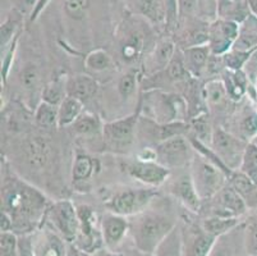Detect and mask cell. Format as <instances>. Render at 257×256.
Listing matches in <instances>:
<instances>
[{
    "instance_id": "6da1fadb",
    "label": "cell",
    "mask_w": 257,
    "mask_h": 256,
    "mask_svg": "<svg viewBox=\"0 0 257 256\" xmlns=\"http://www.w3.org/2000/svg\"><path fill=\"white\" fill-rule=\"evenodd\" d=\"M48 199L34 186L20 178H6L2 186V210L13 219V229H30L45 217Z\"/></svg>"
},
{
    "instance_id": "7a4b0ae2",
    "label": "cell",
    "mask_w": 257,
    "mask_h": 256,
    "mask_svg": "<svg viewBox=\"0 0 257 256\" xmlns=\"http://www.w3.org/2000/svg\"><path fill=\"white\" fill-rule=\"evenodd\" d=\"M141 116L160 124L173 122H186L188 107L186 99L181 95L161 90H149L139 103Z\"/></svg>"
},
{
    "instance_id": "3957f363",
    "label": "cell",
    "mask_w": 257,
    "mask_h": 256,
    "mask_svg": "<svg viewBox=\"0 0 257 256\" xmlns=\"http://www.w3.org/2000/svg\"><path fill=\"white\" fill-rule=\"evenodd\" d=\"M174 228V222L160 213L144 211L131 223L133 242L145 255H153Z\"/></svg>"
},
{
    "instance_id": "277c9868",
    "label": "cell",
    "mask_w": 257,
    "mask_h": 256,
    "mask_svg": "<svg viewBox=\"0 0 257 256\" xmlns=\"http://www.w3.org/2000/svg\"><path fill=\"white\" fill-rule=\"evenodd\" d=\"M189 175L196 192L202 201L211 200L228 183V177L223 169L198 152L197 155H193L189 164Z\"/></svg>"
},
{
    "instance_id": "5b68a950",
    "label": "cell",
    "mask_w": 257,
    "mask_h": 256,
    "mask_svg": "<svg viewBox=\"0 0 257 256\" xmlns=\"http://www.w3.org/2000/svg\"><path fill=\"white\" fill-rule=\"evenodd\" d=\"M141 110L139 109L131 116L106 122L102 127V138L107 149L118 154H125L133 146L137 137Z\"/></svg>"
},
{
    "instance_id": "8992f818",
    "label": "cell",
    "mask_w": 257,
    "mask_h": 256,
    "mask_svg": "<svg viewBox=\"0 0 257 256\" xmlns=\"http://www.w3.org/2000/svg\"><path fill=\"white\" fill-rule=\"evenodd\" d=\"M158 196V191L154 187L149 189H125L116 191L107 200L105 206L107 211L123 217H135L144 211Z\"/></svg>"
},
{
    "instance_id": "52a82bcc",
    "label": "cell",
    "mask_w": 257,
    "mask_h": 256,
    "mask_svg": "<svg viewBox=\"0 0 257 256\" xmlns=\"http://www.w3.org/2000/svg\"><path fill=\"white\" fill-rule=\"evenodd\" d=\"M46 220L54 231L59 233L65 241L73 242L79 234L78 209L71 200H59L50 204L45 214Z\"/></svg>"
},
{
    "instance_id": "ba28073f",
    "label": "cell",
    "mask_w": 257,
    "mask_h": 256,
    "mask_svg": "<svg viewBox=\"0 0 257 256\" xmlns=\"http://www.w3.org/2000/svg\"><path fill=\"white\" fill-rule=\"evenodd\" d=\"M247 145L237 136L223 128H215L211 137V149L230 170H238Z\"/></svg>"
},
{
    "instance_id": "9c48e42d",
    "label": "cell",
    "mask_w": 257,
    "mask_h": 256,
    "mask_svg": "<svg viewBox=\"0 0 257 256\" xmlns=\"http://www.w3.org/2000/svg\"><path fill=\"white\" fill-rule=\"evenodd\" d=\"M191 141L184 136H175L168 138L155 146L156 161L161 165L172 169H179L189 165L193 158Z\"/></svg>"
},
{
    "instance_id": "30bf717a",
    "label": "cell",
    "mask_w": 257,
    "mask_h": 256,
    "mask_svg": "<svg viewBox=\"0 0 257 256\" xmlns=\"http://www.w3.org/2000/svg\"><path fill=\"white\" fill-rule=\"evenodd\" d=\"M120 168L131 178L154 189L163 186L172 175L169 168L161 165L158 161H144L140 159L123 161Z\"/></svg>"
},
{
    "instance_id": "8fae6325",
    "label": "cell",
    "mask_w": 257,
    "mask_h": 256,
    "mask_svg": "<svg viewBox=\"0 0 257 256\" xmlns=\"http://www.w3.org/2000/svg\"><path fill=\"white\" fill-rule=\"evenodd\" d=\"M239 34V23L234 21L219 20L209 26V45L212 55L221 56L230 51Z\"/></svg>"
},
{
    "instance_id": "7c38bea8",
    "label": "cell",
    "mask_w": 257,
    "mask_h": 256,
    "mask_svg": "<svg viewBox=\"0 0 257 256\" xmlns=\"http://www.w3.org/2000/svg\"><path fill=\"white\" fill-rule=\"evenodd\" d=\"M211 200L212 217L239 218L247 210L244 200L229 183H226Z\"/></svg>"
},
{
    "instance_id": "4fadbf2b",
    "label": "cell",
    "mask_w": 257,
    "mask_h": 256,
    "mask_svg": "<svg viewBox=\"0 0 257 256\" xmlns=\"http://www.w3.org/2000/svg\"><path fill=\"white\" fill-rule=\"evenodd\" d=\"M78 209L79 222H81V228L79 234L76 241H78V246L86 252H93L104 243L102 241L101 229H96V213L88 206L81 205Z\"/></svg>"
},
{
    "instance_id": "5bb4252c",
    "label": "cell",
    "mask_w": 257,
    "mask_h": 256,
    "mask_svg": "<svg viewBox=\"0 0 257 256\" xmlns=\"http://www.w3.org/2000/svg\"><path fill=\"white\" fill-rule=\"evenodd\" d=\"M183 256H209L216 237L210 234L202 225L189 224L183 229Z\"/></svg>"
},
{
    "instance_id": "9a60e30c",
    "label": "cell",
    "mask_w": 257,
    "mask_h": 256,
    "mask_svg": "<svg viewBox=\"0 0 257 256\" xmlns=\"http://www.w3.org/2000/svg\"><path fill=\"white\" fill-rule=\"evenodd\" d=\"M100 229H101L104 245L109 250L114 251L121 245L128 231H131V223L127 217L107 211L102 215Z\"/></svg>"
},
{
    "instance_id": "2e32d148",
    "label": "cell",
    "mask_w": 257,
    "mask_h": 256,
    "mask_svg": "<svg viewBox=\"0 0 257 256\" xmlns=\"http://www.w3.org/2000/svg\"><path fill=\"white\" fill-rule=\"evenodd\" d=\"M64 241L53 228L40 229L32 238V256H67Z\"/></svg>"
},
{
    "instance_id": "e0dca14e",
    "label": "cell",
    "mask_w": 257,
    "mask_h": 256,
    "mask_svg": "<svg viewBox=\"0 0 257 256\" xmlns=\"http://www.w3.org/2000/svg\"><path fill=\"white\" fill-rule=\"evenodd\" d=\"M169 192L177 199L186 209H188L192 213H198L201 210V204L202 200L197 195L195 189V185L192 182L191 175L184 173V175L178 176L169 185Z\"/></svg>"
},
{
    "instance_id": "ac0fdd59",
    "label": "cell",
    "mask_w": 257,
    "mask_h": 256,
    "mask_svg": "<svg viewBox=\"0 0 257 256\" xmlns=\"http://www.w3.org/2000/svg\"><path fill=\"white\" fill-rule=\"evenodd\" d=\"M51 147L49 141L41 136H32L23 144V155L31 168L43 169L50 160Z\"/></svg>"
},
{
    "instance_id": "d6986e66",
    "label": "cell",
    "mask_w": 257,
    "mask_h": 256,
    "mask_svg": "<svg viewBox=\"0 0 257 256\" xmlns=\"http://www.w3.org/2000/svg\"><path fill=\"white\" fill-rule=\"evenodd\" d=\"M182 56L188 73L195 78H198L207 70L209 60L211 58V50L209 45L191 46L182 50Z\"/></svg>"
},
{
    "instance_id": "ffe728a7",
    "label": "cell",
    "mask_w": 257,
    "mask_h": 256,
    "mask_svg": "<svg viewBox=\"0 0 257 256\" xmlns=\"http://www.w3.org/2000/svg\"><path fill=\"white\" fill-rule=\"evenodd\" d=\"M99 83L88 74H76L67 78V95L78 99L79 102H88L96 95Z\"/></svg>"
},
{
    "instance_id": "44dd1931",
    "label": "cell",
    "mask_w": 257,
    "mask_h": 256,
    "mask_svg": "<svg viewBox=\"0 0 257 256\" xmlns=\"http://www.w3.org/2000/svg\"><path fill=\"white\" fill-rule=\"evenodd\" d=\"M228 183L240 195L247 208L257 206V185L240 170H233L229 176Z\"/></svg>"
},
{
    "instance_id": "7402d4cb",
    "label": "cell",
    "mask_w": 257,
    "mask_h": 256,
    "mask_svg": "<svg viewBox=\"0 0 257 256\" xmlns=\"http://www.w3.org/2000/svg\"><path fill=\"white\" fill-rule=\"evenodd\" d=\"M257 48V17L249 13L248 17L239 23V34L233 49L239 51H252Z\"/></svg>"
},
{
    "instance_id": "603a6c76",
    "label": "cell",
    "mask_w": 257,
    "mask_h": 256,
    "mask_svg": "<svg viewBox=\"0 0 257 256\" xmlns=\"http://www.w3.org/2000/svg\"><path fill=\"white\" fill-rule=\"evenodd\" d=\"M175 55V44L172 40H163L156 45L155 50L149 58L150 73H159L169 67Z\"/></svg>"
},
{
    "instance_id": "cb8c5ba5",
    "label": "cell",
    "mask_w": 257,
    "mask_h": 256,
    "mask_svg": "<svg viewBox=\"0 0 257 256\" xmlns=\"http://www.w3.org/2000/svg\"><path fill=\"white\" fill-rule=\"evenodd\" d=\"M83 113V103L78 99L67 96L58 107V127H71Z\"/></svg>"
},
{
    "instance_id": "d4e9b609",
    "label": "cell",
    "mask_w": 257,
    "mask_h": 256,
    "mask_svg": "<svg viewBox=\"0 0 257 256\" xmlns=\"http://www.w3.org/2000/svg\"><path fill=\"white\" fill-rule=\"evenodd\" d=\"M223 83L225 86L226 94L230 100H239L246 91L247 74L243 70H229L223 72Z\"/></svg>"
},
{
    "instance_id": "484cf974",
    "label": "cell",
    "mask_w": 257,
    "mask_h": 256,
    "mask_svg": "<svg viewBox=\"0 0 257 256\" xmlns=\"http://www.w3.org/2000/svg\"><path fill=\"white\" fill-rule=\"evenodd\" d=\"M96 163L97 161L86 152H77L72 165V181L74 183L87 182L95 173Z\"/></svg>"
},
{
    "instance_id": "4316f807",
    "label": "cell",
    "mask_w": 257,
    "mask_h": 256,
    "mask_svg": "<svg viewBox=\"0 0 257 256\" xmlns=\"http://www.w3.org/2000/svg\"><path fill=\"white\" fill-rule=\"evenodd\" d=\"M145 39L139 31H132L120 44V55L127 63H133L144 53Z\"/></svg>"
},
{
    "instance_id": "83f0119b",
    "label": "cell",
    "mask_w": 257,
    "mask_h": 256,
    "mask_svg": "<svg viewBox=\"0 0 257 256\" xmlns=\"http://www.w3.org/2000/svg\"><path fill=\"white\" fill-rule=\"evenodd\" d=\"M71 127L72 131L77 136L90 137V136L97 135V133H101L102 135V127H104V124L101 123V121H100L97 116H95L92 113L83 112Z\"/></svg>"
},
{
    "instance_id": "f1b7e54d",
    "label": "cell",
    "mask_w": 257,
    "mask_h": 256,
    "mask_svg": "<svg viewBox=\"0 0 257 256\" xmlns=\"http://www.w3.org/2000/svg\"><path fill=\"white\" fill-rule=\"evenodd\" d=\"M132 3L140 14L153 22H160L167 18L164 0H132Z\"/></svg>"
},
{
    "instance_id": "f546056e",
    "label": "cell",
    "mask_w": 257,
    "mask_h": 256,
    "mask_svg": "<svg viewBox=\"0 0 257 256\" xmlns=\"http://www.w3.org/2000/svg\"><path fill=\"white\" fill-rule=\"evenodd\" d=\"M238 233V225L228 233L218 237L210 251L209 256H237L238 246L235 242V236Z\"/></svg>"
},
{
    "instance_id": "4dcf8cb0",
    "label": "cell",
    "mask_w": 257,
    "mask_h": 256,
    "mask_svg": "<svg viewBox=\"0 0 257 256\" xmlns=\"http://www.w3.org/2000/svg\"><path fill=\"white\" fill-rule=\"evenodd\" d=\"M239 224V218H224V217H210L202 222V227L206 232L214 237H220L228 233Z\"/></svg>"
},
{
    "instance_id": "1f68e13d",
    "label": "cell",
    "mask_w": 257,
    "mask_h": 256,
    "mask_svg": "<svg viewBox=\"0 0 257 256\" xmlns=\"http://www.w3.org/2000/svg\"><path fill=\"white\" fill-rule=\"evenodd\" d=\"M43 102L59 107L60 103L67 98V78H57L49 82L43 90Z\"/></svg>"
},
{
    "instance_id": "d6a6232c",
    "label": "cell",
    "mask_w": 257,
    "mask_h": 256,
    "mask_svg": "<svg viewBox=\"0 0 257 256\" xmlns=\"http://www.w3.org/2000/svg\"><path fill=\"white\" fill-rule=\"evenodd\" d=\"M35 123L41 128H53L58 127V107L46 102H40L35 110Z\"/></svg>"
},
{
    "instance_id": "836d02e7",
    "label": "cell",
    "mask_w": 257,
    "mask_h": 256,
    "mask_svg": "<svg viewBox=\"0 0 257 256\" xmlns=\"http://www.w3.org/2000/svg\"><path fill=\"white\" fill-rule=\"evenodd\" d=\"M85 65L92 72H104L113 65V58L102 49H96L87 54L85 58Z\"/></svg>"
},
{
    "instance_id": "e575fe53",
    "label": "cell",
    "mask_w": 257,
    "mask_h": 256,
    "mask_svg": "<svg viewBox=\"0 0 257 256\" xmlns=\"http://www.w3.org/2000/svg\"><path fill=\"white\" fill-rule=\"evenodd\" d=\"M204 94L206 104L211 107L221 105L226 99H229L223 81H218V79L210 81L204 88Z\"/></svg>"
},
{
    "instance_id": "d590c367",
    "label": "cell",
    "mask_w": 257,
    "mask_h": 256,
    "mask_svg": "<svg viewBox=\"0 0 257 256\" xmlns=\"http://www.w3.org/2000/svg\"><path fill=\"white\" fill-rule=\"evenodd\" d=\"M189 130L193 132V138H196V140H198L200 142H202L205 145L211 144V137L214 130H210V124L206 118V113L193 118L191 124H189Z\"/></svg>"
},
{
    "instance_id": "8d00e7d4",
    "label": "cell",
    "mask_w": 257,
    "mask_h": 256,
    "mask_svg": "<svg viewBox=\"0 0 257 256\" xmlns=\"http://www.w3.org/2000/svg\"><path fill=\"white\" fill-rule=\"evenodd\" d=\"M239 170L257 185V147L251 142L247 145Z\"/></svg>"
},
{
    "instance_id": "74e56055",
    "label": "cell",
    "mask_w": 257,
    "mask_h": 256,
    "mask_svg": "<svg viewBox=\"0 0 257 256\" xmlns=\"http://www.w3.org/2000/svg\"><path fill=\"white\" fill-rule=\"evenodd\" d=\"M20 83L21 86H22V89H25L26 91H35L39 88V68H37L34 63H27V64H25V67L21 69Z\"/></svg>"
},
{
    "instance_id": "f35d334b",
    "label": "cell",
    "mask_w": 257,
    "mask_h": 256,
    "mask_svg": "<svg viewBox=\"0 0 257 256\" xmlns=\"http://www.w3.org/2000/svg\"><path fill=\"white\" fill-rule=\"evenodd\" d=\"M252 51H239L232 49L226 54H224L223 62L225 65V69L229 70H242L243 67L246 65L247 60L249 59Z\"/></svg>"
},
{
    "instance_id": "ab89813d",
    "label": "cell",
    "mask_w": 257,
    "mask_h": 256,
    "mask_svg": "<svg viewBox=\"0 0 257 256\" xmlns=\"http://www.w3.org/2000/svg\"><path fill=\"white\" fill-rule=\"evenodd\" d=\"M18 28V21L13 17H9L6 22L2 25V30H0V46H2V53L3 50L6 51L8 45L11 44L15 37L17 36Z\"/></svg>"
},
{
    "instance_id": "60d3db41",
    "label": "cell",
    "mask_w": 257,
    "mask_h": 256,
    "mask_svg": "<svg viewBox=\"0 0 257 256\" xmlns=\"http://www.w3.org/2000/svg\"><path fill=\"white\" fill-rule=\"evenodd\" d=\"M0 256H20L18 239L13 232H3L0 236Z\"/></svg>"
},
{
    "instance_id": "b9f144b4",
    "label": "cell",
    "mask_w": 257,
    "mask_h": 256,
    "mask_svg": "<svg viewBox=\"0 0 257 256\" xmlns=\"http://www.w3.org/2000/svg\"><path fill=\"white\" fill-rule=\"evenodd\" d=\"M137 89V76L135 72L123 74L118 81V93L123 99H130Z\"/></svg>"
},
{
    "instance_id": "7bdbcfd3",
    "label": "cell",
    "mask_w": 257,
    "mask_h": 256,
    "mask_svg": "<svg viewBox=\"0 0 257 256\" xmlns=\"http://www.w3.org/2000/svg\"><path fill=\"white\" fill-rule=\"evenodd\" d=\"M65 13L73 20H81L85 17L88 8V0H63Z\"/></svg>"
},
{
    "instance_id": "ee69618b",
    "label": "cell",
    "mask_w": 257,
    "mask_h": 256,
    "mask_svg": "<svg viewBox=\"0 0 257 256\" xmlns=\"http://www.w3.org/2000/svg\"><path fill=\"white\" fill-rule=\"evenodd\" d=\"M246 252L249 256H257V218L251 220L244 229Z\"/></svg>"
},
{
    "instance_id": "f6af8a7d",
    "label": "cell",
    "mask_w": 257,
    "mask_h": 256,
    "mask_svg": "<svg viewBox=\"0 0 257 256\" xmlns=\"http://www.w3.org/2000/svg\"><path fill=\"white\" fill-rule=\"evenodd\" d=\"M239 131L243 138H251L257 135V113H251L240 121Z\"/></svg>"
},
{
    "instance_id": "bcb514c9",
    "label": "cell",
    "mask_w": 257,
    "mask_h": 256,
    "mask_svg": "<svg viewBox=\"0 0 257 256\" xmlns=\"http://www.w3.org/2000/svg\"><path fill=\"white\" fill-rule=\"evenodd\" d=\"M17 42H18V35L15 37V40L11 42V45L7 48V50L3 54V62H2V78L3 81H6L7 77H8L9 69L12 67V63H13V58H15L16 49H17Z\"/></svg>"
},
{
    "instance_id": "7dc6e473",
    "label": "cell",
    "mask_w": 257,
    "mask_h": 256,
    "mask_svg": "<svg viewBox=\"0 0 257 256\" xmlns=\"http://www.w3.org/2000/svg\"><path fill=\"white\" fill-rule=\"evenodd\" d=\"M201 0H178V12L179 16L187 17V16H193L197 14L200 8Z\"/></svg>"
},
{
    "instance_id": "c3c4849f",
    "label": "cell",
    "mask_w": 257,
    "mask_h": 256,
    "mask_svg": "<svg viewBox=\"0 0 257 256\" xmlns=\"http://www.w3.org/2000/svg\"><path fill=\"white\" fill-rule=\"evenodd\" d=\"M165 6V13H167V26L173 27L175 22H177V18L179 16L178 12V0H164Z\"/></svg>"
},
{
    "instance_id": "681fc988",
    "label": "cell",
    "mask_w": 257,
    "mask_h": 256,
    "mask_svg": "<svg viewBox=\"0 0 257 256\" xmlns=\"http://www.w3.org/2000/svg\"><path fill=\"white\" fill-rule=\"evenodd\" d=\"M0 229H2V233L3 232H13V219L8 213L3 210H2V215H0Z\"/></svg>"
},
{
    "instance_id": "f907efd6",
    "label": "cell",
    "mask_w": 257,
    "mask_h": 256,
    "mask_svg": "<svg viewBox=\"0 0 257 256\" xmlns=\"http://www.w3.org/2000/svg\"><path fill=\"white\" fill-rule=\"evenodd\" d=\"M51 0H37V3L35 4L34 9H32V12H31V18H30V20H31V22H34V21H36L37 18H39V16L41 14V12L46 8V6H48Z\"/></svg>"
},
{
    "instance_id": "816d5d0a",
    "label": "cell",
    "mask_w": 257,
    "mask_h": 256,
    "mask_svg": "<svg viewBox=\"0 0 257 256\" xmlns=\"http://www.w3.org/2000/svg\"><path fill=\"white\" fill-rule=\"evenodd\" d=\"M247 7L251 11V13L257 17V0H247Z\"/></svg>"
},
{
    "instance_id": "f5cc1de1",
    "label": "cell",
    "mask_w": 257,
    "mask_h": 256,
    "mask_svg": "<svg viewBox=\"0 0 257 256\" xmlns=\"http://www.w3.org/2000/svg\"><path fill=\"white\" fill-rule=\"evenodd\" d=\"M25 3L30 7H35V4L37 3V0H25Z\"/></svg>"
},
{
    "instance_id": "db71d44e",
    "label": "cell",
    "mask_w": 257,
    "mask_h": 256,
    "mask_svg": "<svg viewBox=\"0 0 257 256\" xmlns=\"http://www.w3.org/2000/svg\"><path fill=\"white\" fill-rule=\"evenodd\" d=\"M234 2H240V0H234Z\"/></svg>"
}]
</instances>
